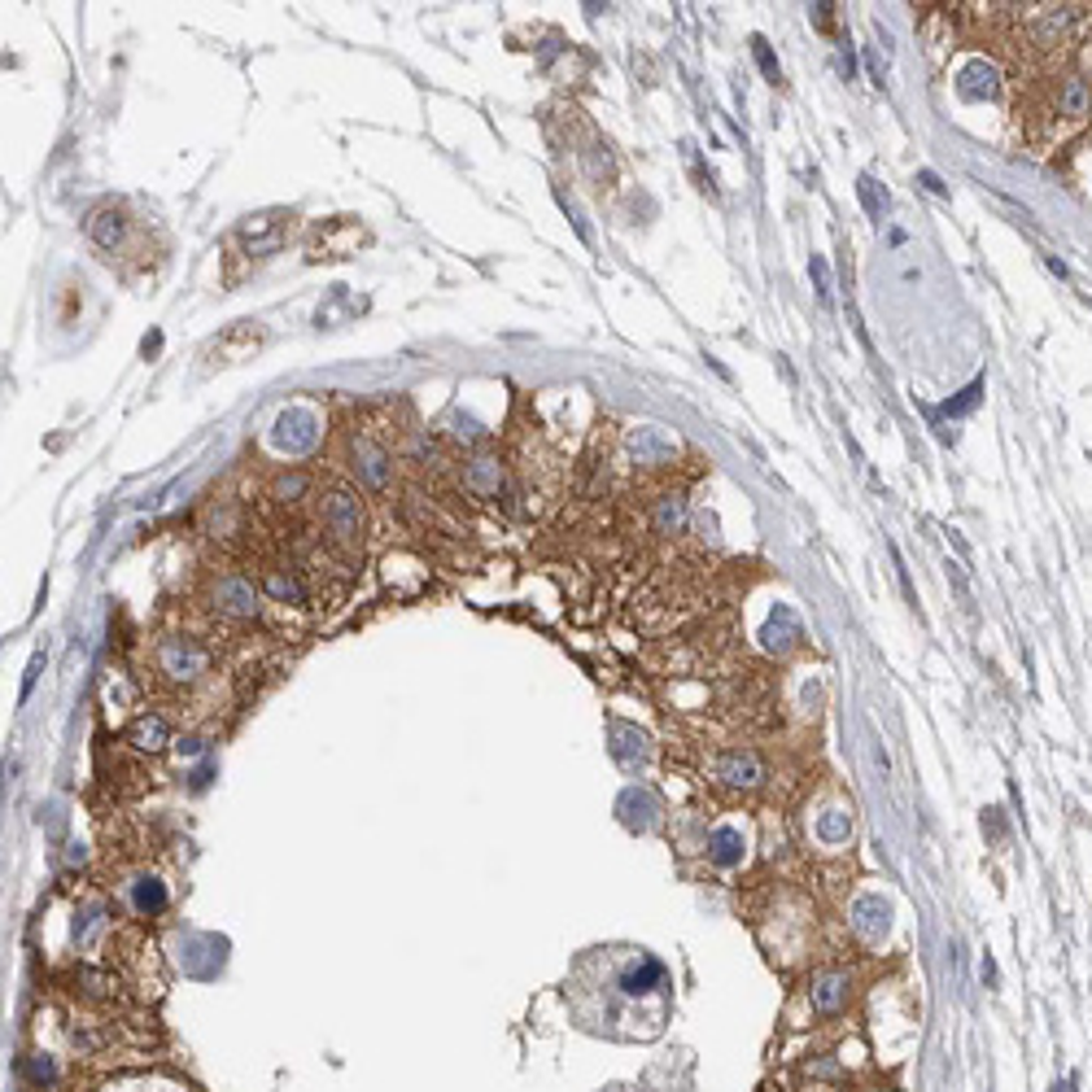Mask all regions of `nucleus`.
I'll use <instances>...</instances> for the list:
<instances>
[{"instance_id":"obj_9","label":"nucleus","mask_w":1092,"mask_h":1092,"mask_svg":"<svg viewBox=\"0 0 1092 1092\" xmlns=\"http://www.w3.org/2000/svg\"><path fill=\"white\" fill-rule=\"evenodd\" d=\"M389 455L381 451L376 442H359L354 446V473H359V481L367 490H385L389 486Z\"/></svg>"},{"instance_id":"obj_25","label":"nucleus","mask_w":1092,"mask_h":1092,"mask_svg":"<svg viewBox=\"0 0 1092 1092\" xmlns=\"http://www.w3.org/2000/svg\"><path fill=\"white\" fill-rule=\"evenodd\" d=\"M809 271H813V280H818V297H822V302H831V267H826V258L813 254Z\"/></svg>"},{"instance_id":"obj_5","label":"nucleus","mask_w":1092,"mask_h":1092,"mask_svg":"<svg viewBox=\"0 0 1092 1092\" xmlns=\"http://www.w3.org/2000/svg\"><path fill=\"white\" fill-rule=\"evenodd\" d=\"M324 525L337 543H359L363 534V512H359V499L350 490H328L324 494Z\"/></svg>"},{"instance_id":"obj_29","label":"nucleus","mask_w":1092,"mask_h":1092,"mask_svg":"<svg viewBox=\"0 0 1092 1092\" xmlns=\"http://www.w3.org/2000/svg\"><path fill=\"white\" fill-rule=\"evenodd\" d=\"M1053 1092H1071V1084H1057V1088H1053Z\"/></svg>"},{"instance_id":"obj_2","label":"nucleus","mask_w":1092,"mask_h":1092,"mask_svg":"<svg viewBox=\"0 0 1092 1092\" xmlns=\"http://www.w3.org/2000/svg\"><path fill=\"white\" fill-rule=\"evenodd\" d=\"M367 245V227L350 214L324 218L319 227H310L306 236V258L310 262H337V258H354Z\"/></svg>"},{"instance_id":"obj_11","label":"nucleus","mask_w":1092,"mask_h":1092,"mask_svg":"<svg viewBox=\"0 0 1092 1092\" xmlns=\"http://www.w3.org/2000/svg\"><path fill=\"white\" fill-rule=\"evenodd\" d=\"M717 774H721V783H730V787H756L765 778V769L752 752H734V756H721L717 761Z\"/></svg>"},{"instance_id":"obj_13","label":"nucleus","mask_w":1092,"mask_h":1092,"mask_svg":"<svg viewBox=\"0 0 1092 1092\" xmlns=\"http://www.w3.org/2000/svg\"><path fill=\"white\" fill-rule=\"evenodd\" d=\"M629 451L638 455V464H655V459H673L677 455V446L664 437L660 429H638L634 433V442H629Z\"/></svg>"},{"instance_id":"obj_10","label":"nucleus","mask_w":1092,"mask_h":1092,"mask_svg":"<svg viewBox=\"0 0 1092 1092\" xmlns=\"http://www.w3.org/2000/svg\"><path fill=\"white\" fill-rule=\"evenodd\" d=\"M996 88H1001V75H996V66H987V62H965V66H961L957 92H961L965 101H992Z\"/></svg>"},{"instance_id":"obj_26","label":"nucleus","mask_w":1092,"mask_h":1092,"mask_svg":"<svg viewBox=\"0 0 1092 1092\" xmlns=\"http://www.w3.org/2000/svg\"><path fill=\"white\" fill-rule=\"evenodd\" d=\"M917 180H922V183H926V188H930V192H935V197H948V188H944V180H939V176H935V171H917Z\"/></svg>"},{"instance_id":"obj_27","label":"nucleus","mask_w":1092,"mask_h":1092,"mask_svg":"<svg viewBox=\"0 0 1092 1092\" xmlns=\"http://www.w3.org/2000/svg\"><path fill=\"white\" fill-rule=\"evenodd\" d=\"M831 9H835V5H813V18H818V27H831Z\"/></svg>"},{"instance_id":"obj_19","label":"nucleus","mask_w":1092,"mask_h":1092,"mask_svg":"<svg viewBox=\"0 0 1092 1092\" xmlns=\"http://www.w3.org/2000/svg\"><path fill=\"white\" fill-rule=\"evenodd\" d=\"M739 844H743L739 831H730V826H726V831H717V835H712V861H717V866H734V861L743 857Z\"/></svg>"},{"instance_id":"obj_21","label":"nucleus","mask_w":1092,"mask_h":1092,"mask_svg":"<svg viewBox=\"0 0 1092 1092\" xmlns=\"http://www.w3.org/2000/svg\"><path fill=\"white\" fill-rule=\"evenodd\" d=\"M136 905H141L145 913L167 910V892H163V883H141V892H136Z\"/></svg>"},{"instance_id":"obj_28","label":"nucleus","mask_w":1092,"mask_h":1092,"mask_svg":"<svg viewBox=\"0 0 1092 1092\" xmlns=\"http://www.w3.org/2000/svg\"><path fill=\"white\" fill-rule=\"evenodd\" d=\"M158 346H163V337H158V332H154V337H145V346H141L145 359H149V354H158Z\"/></svg>"},{"instance_id":"obj_8","label":"nucleus","mask_w":1092,"mask_h":1092,"mask_svg":"<svg viewBox=\"0 0 1092 1092\" xmlns=\"http://www.w3.org/2000/svg\"><path fill=\"white\" fill-rule=\"evenodd\" d=\"M214 599H218V612H232V616L258 612V590H254V581H245V577H223L214 585Z\"/></svg>"},{"instance_id":"obj_3","label":"nucleus","mask_w":1092,"mask_h":1092,"mask_svg":"<svg viewBox=\"0 0 1092 1092\" xmlns=\"http://www.w3.org/2000/svg\"><path fill=\"white\" fill-rule=\"evenodd\" d=\"M289 223H293L289 210H258V214L240 218L236 240L245 245L249 258H271L275 249L284 245V236H289Z\"/></svg>"},{"instance_id":"obj_15","label":"nucleus","mask_w":1092,"mask_h":1092,"mask_svg":"<svg viewBox=\"0 0 1092 1092\" xmlns=\"http://www.w3.org/2000/svg\"><path fill=\"white\" fill-rule=\"evenodd\" d=\"M503 486V468L494 459H473L468 464V490L473 494H499Z\"/></svg>"},{"instance_id":"obj_4","label":"nucleus","mask_w":1092,"mask_h":1092,"mask_svg":"<svg viewBox=\"0 0 1092 1092\" xmlns=\"http://www.w3.org/2000/svg\"><path fill=\"white\" fill-rule=\"evenodd\" d=\"M158 669H163L171 682H192L205 669V651L192 638H163L158 642Z\"/></svg>"},{"instance_id":"obj_20","label":"nucleus","mask_w":1092,"mask_h":1092,"mask_svg":"<svg viewBox=\"0 0 1092 1092\" xmlns=\"http://www.w3.org/2000/svg\"><path fill=\"white\" fill-rule=\"evenodd\" d=\"M979 398H983V381H970V385H965L957 398H948V402H944V416H948V420L965 416V411H974V407H979Z\"/></svg>"},{"instance_id":"obj_12","label":"nucleus","mask_w":1092,"mask_h":1092,"mask_svg":"<svg viewBox=\"0 0 1092 1092\" xmlns=\"http://www.w3.org/2000/svg\"><path fill=\"white\" fill-rule=\"evenodd\" d=\"M367 302L363 297H354V293H346V289H332V297H328V306H319V315H315V324L319 328H337L341 319H354L363 310Z\"/></svg>"},{"instance_id":"obj_6","label":"nucleus","mask_w":1092,"mask_h":1092,"mask_svg":"<svg viewBox=\"0 0 1092 1092\" xmlns=\"http://www.w3.org/2000/svg\"><path fill=\"white\" fill-rule=\"evenodd\" d=\"M271 442L280 446V451H289V455H302L319 442V420L310 416L306 407L280 411V420H275V429H271Z\"/></svg>"},{"instance_id":"obj_16","label":"nucleus","mask_w":1092,"mask_h":1092,"mask_svg":"<svg viewBox=\"0 0 1092 1092\" xmlns=\"http://www.w3.org/2000/svg\"><path fill=\"white\" fill-rule=\"evenodd\" d=\"M857 197H861V205H866L870 218H883V214H888V205H892L888 188H883V183L874 180V176H861V180H857Z\"/></svg>"},{"instance_id":"obj_22","label":"nucleus","mask_w":1092,"mask_h":1092,"mask_svg":"<svg viewBox=\"0 0 1092 1092\" xmlns=\"http://www.w3.org/2000/svg\"><path fill=\"white\" fill-rule=\"evenodd\" d=\"M752 53H756V62H761V71H765L769 84H778V79H783V71H778L774 53H769V44H765L761 36H752Z\"/></svg>"},{"instance_id":"obj_24","label":"nucleus","mask_w":1092,"mask_h":1092,"mask_svg":"<svg viewBox=\"0 0 1092 1092\" xmlns=\"http://www.w3.org/2000/svg\"><path fill=\"white\" fill-rule=\"evenodd\" d=\"M1062 106H1066V114H1088V88L1079 84V79H1071V84H1066Z\"/></svg>"},{"instance_id":"obj_7","label":"nucleus","mask_w":1092,"mask_h":1092,"mask_svg":"<svg viewBox=\"0 0 1092 1092\" xmlns=\"http://www.w3.org/2000/svg\"><path fill=\"white\" fill-rule=\"evenodd\" d=\"M88 236H92V245L97 249H106V254H114V249L123 245V240H128V214H123V205H114V201H106V205H97V210L88 214Z\"/></svg>"},{"instance_id":"obj_17","label":"nucleus","mask_w":1092,"mask_h":1092,"mask_svg":"<svg viewBox=\"0 0 1092 1092\" xmlns=\"http://www.w3.org/2000/svg\"><path fill=\"white\" fill-rule=\"evenodd\" d=\"M262 585H267V594H275V599H280V603H289V599L297 603V599H302V581H297L293 572L267 568V572H262Z\"/></svg>"},{"instance_id":"obj_23","label":"nucleus","mask_w":1092,"mask_h":1092,"mask_svg":"<svg viewBox=\"0 0 1092 1092\" xmlns=\"http://www.w3.org/2000/svg\"><path fill=\"white\" fill-rule=\"evenodd\" d=\"M682 521H686V503L673 494V499H664V503H660V529H664V534H669V529H677Z\"/></svg>"},{"instance_id":"obj_18","label":"nucleus","mask_w":1092,"mask_h":1092,"mask_svg":"<svg viewBox=\"0 0 1092 1092\" xmlns=\"http://www.w3.org/2000/svg\"><path fill=\"white\" fill-rule=\"evenodd\" d=\"M132 743L136 747H149V752H158V747L167 743V721L163 717H141L132 726Z\"/></svg>"},{"instance_id":"obj_14","label":"nucleus","mask_w":1092,"mask_h":1092,"mask_svg":"<svg viewBox=\"0 0 1092 1092\" xmlns=\"http://www.w3.org/2000/svg\"><path fill=\"white\" fill-rule=\"evenodd\" d=\"M848 1001V983H844V974H822L818 983H813V1009H822V1014H835L839 1005Z\"/></svg>"},{"instance_id":"obj_1","label":"nucleus","mask_w":1092,"mask_h":1092,"mask_svg":"<svg viewBox=\"0 0 1092 1092\" xmlns=\"http://www.w3.org/2000/svg\"><path fill=\"white\" fill-rule=\"evenodd\" d=\"M262 346H267V328H262L258 319H236V324H227L218 337L205 341L201 367H205V372H218V367H240V363L254 359Z\"/></svg>"}]
</instances>
